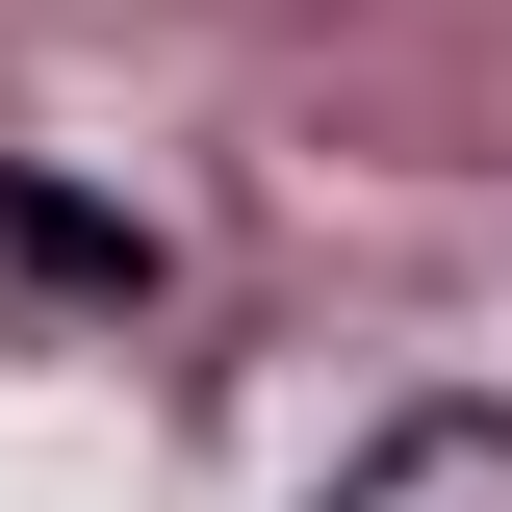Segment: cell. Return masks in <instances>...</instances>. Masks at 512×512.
I'll return each instance as SVG.
<instances>
[{
    "mask_svg": "<svg viewBox=\"0 0 512 512\" xmlns=\"http://www.w3.org/2000/svg\"><path fill=\"white\" fill-rule=\"evenodd\" d=\"M0 256L77 282V308H154V231H103V205H52V180H0Z\"/></svg>",
    "mask_w": 512,
    "mask_h": 512,
    "instance_id": "6da1fadb",
    "label": "cell"
}]
</instances>
